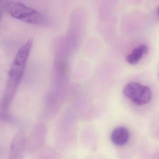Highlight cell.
I'll use <instances>...</instances> for the list:
<instances>
[{"label":"cell","instance_id":"6da1fadb","mask_svg":"<svg viewBox=\"0 0 159 159\" xmlns=\"http://www.w3.org/2000/svg\"><path fill=\"white\" fill-rule=\"evenodd\" d=\"M33 44V40L30 39L22 45L16 56L9 71L8 85L1 105V111L8 112L16 89L23 78Z\"/></svg>","mask_w":159,"mask_h":159},{"label":"cell","instance_id":"7a4b0ae2","mask_svg":"<svg viewBox=\"0 0 159 159\" xmlns=\"http://www.w3.org/2000/svg\"><path fill=\"white\" fill-rule=\"evenodd\" d=\"M6 8L11 16L25 23L38 25L45 22V18L39 12L21 2H9Z\"/></svg>","mask_w":159,"mask_h":159},{"label":"cell","instance_id":"3957f363","mask_svg":"<svg viewBox=\"0 0 159 159\" xmlns=\"http://www.w3.org/2000/svg\"><path fill=\"white\" fill-rule=\"evenodd\" d=\"M124 95L138 106L148 104L152 98L151 90L148 86L133 82L125 86Z\"/></svg>","mask_w":159,"mask_h":159},{"label":"cell","instance_id":"277c9868","mask_svg":"<svg viewBox=\"0 0 159 159\" xmlns=\"http://www.w3.org/2000/svg\"><path fill=\"white\" fill-rule=\"evenodd\" d=\"M46 137V128L42 124L35 127L28 141L29 148L31 150H36L41 148L44 144Z\"/></svg>","mask_w":159,"mask_h":159},{"label":"cell","instance_id":"5b68a950","mask_svg":"<svg viewBox=\"0 0 159 159\" xmlns=\"http://www.w3.org/2000/svg\"><path fill=\"white\" fill-rule=\"evenodd\" d=\"M26 145L25 137L23 132L17 133L13 139L10 150V159H23Z\"/></svg>","mask_w":159,"mask_h":159},{"label":"cell","instance_id":"8992f818","mask_svg":"<svg viewBox=\"0 0 159 159\" xmlns=\"http://www.w3.org/2000/svg\"><path fill=\"white\" fill-rule=\"evenodd\" d=\"M130 133L127 128L124 126L116 127L111 135V142L115 146H122L129 141Z\"/></svg>","mask_w":159,"mask_h":159},{"label":"cell","instance_id":"52a82bcc","mask_svg":"<svg viewBox=\"0 0 159 159\" xmlns=\"http://www.w3.org/2000/svg\"><path fill=\"white\" fill-rule=\"evenodd\" d=\"M148 48L147 44L142 43L135 48L131 53L127 55L125 59L131 65H135L140 61L143 55L148 52Z\"/></svg>","mask_w":159,"mask_h":159},{"label":"cell","instance_id":"ba28073f","mask_svg":"<svg viewBox=\"0 0 159 159\" xmlns=\"http://www.w3.org/2000/svg\"><path fill=\"white\" fill-rule=\"evenodd\" d=\"M0 120L9 124H14L16 122L14 117L8 112L0 111Z\"/></svg>","mask_w":159,"mask_h":159},{"label":"cell","instance_id":"9c48e42d","mask_svg":"<svg viewBox=\"0 0 159 159\" xmlns=\"http://www.w3.org/2000/svg\"><path fill=\"white\" fill-rule=\"evenodd\" d=\"M3 8H4V2L0 1V21L2 17L3 13Z\"/></svg>","mask_w":159,"mask_h":159}]
</instances>
